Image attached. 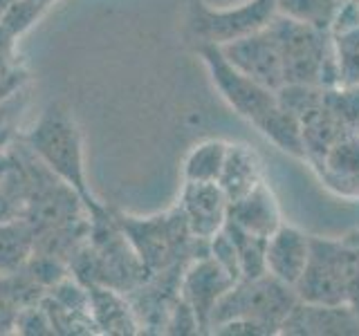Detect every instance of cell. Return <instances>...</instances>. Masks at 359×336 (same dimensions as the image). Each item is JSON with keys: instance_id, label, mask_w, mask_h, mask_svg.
I'll list each match as a JSON object with an SVG mask.
<instances>
[{"instance_id": "cell-17", "label": "cell", "mask_w": 359, "mask_h": 336, "mask_svg": "<svg viewBox=\"0 0 359 336\" xmlns=\"http://www.w3.org/2000/svg\"><path fill=\"white\" fill-rule=\"evenodd\" d=\"M321 164L328 175L339 182L359 177V132H348L341 139H337L330 150L323 155Z\"/></svg>"}, {"instance_id": "cell-14", "label": "cell", "mask_w": 359, "mask_h": 336, "mask_svg": "<svg viewBox=\"0 0 359 336\" xmlns=\"http://www.w3.org/2000/svg\"><path fill=\"white\" fill-rule=\"evenodd\" d=\"M227 146L229 144L222 139H207L198 144L196 148H191L182 166L184 182H198V184L216 182L218 184L224 155H227Z\"/></svg>"}, {"instance_id": "cell-19", "label": "cell", "mask_w": 359, "mask_h": 336, "mask_svg": "<svg viewBox=\"0 0 359 336\" xmlns=\"http://www.w3.org/2000/svg\"><path fill=\"white\" fill-rule=\"evenodd\" d=\"M339 85H359V27L332 34Z\"/></svg>"}, {"instance_id": "cell-4", "label": "cell", "mask_w": 359, "mask_h": 336, "mask_svg": "<svg viewBox=\"0 0 359 336\" xmlns=\"http://www.w3.org/2000/svg\"><path fill=\"white\" fill-rule=\"evenodd\" d=\"M29 144L56 175L65 179L70 186H74L79 195L88 200V204H93V197L88 195L83 177L81 141H79V132L74 128L70 112L59 104H52L41 115L36 126L32 128Z\"/></svg>"}, {"instance_id": "cell-18", "label": "cell", "mask_w": 359, "mask_h": 336, "mask_svg": "<svg viewBox=\"0 0 359 336\" xmlns=\"http://www.w3.org/2000/svg\"><path fill=\"white\" fill-rule=\"evenodd\" d=\"M32 235L25 224H0V272H14L29 258Z\"/></svg>"}, {"instance_id": "cell-16", "label": "cell", "mask_w": 359, "mask_h": 336, "mask_svg": "<svg viewBox=\"0 0 359 336\" xmlns=\"http://www.w3.org/2000/svg\"><path fill=\"white\" fill-rule=\"evenodd\" d=\"M224 231L229 233V238L236 244V253H238V267H241V278H261L267 274V260H265V246L267 238H258L236 227L233 222H224Z\"/></svg>"}, {"instance_id": "cell-9", "label": "cell", "mask_w": 359, "mask_h": 336, "mask_svg": "<svg viewBox=\"0 0 359 336\" xmlns=\"http://www.w3.org/2000/svg\"><path fill=\"white\" fill-rule=\"evenodd\" d=\"M180 211L189 224V231L196 240L209 242L216 235L229 216V197L216 184L187 182L182 190V204Z\"/></svg>"}, {"instance_id": "cell-13", "label": "cell", "mask_w": 359, "mask_h": 336, "mask_svg": "<svg viewBox=\"0 0 359 336\" xmlns=\"http://www.w3.org/2000/svg\"><path fill=\"white\" fill-rule=\"evenodd\" d=\"M265 182L263 160L247 144H229L224 155L222 173L218 177V186L224 190L229 202L241 200L258 184Z\"/></svg>"}, {"instance_id": "cell-7", "label": "cell", "mask_w": 359, "mask_h": 336, "mask_svg": "<svg viewBox=\"0 0 359 336\" xmlns=\"http://www.w3.org/2000/svg\"><path fill=\"white\" fill-rule=\"evenodd\" d=\"M218 48L224 54V59L245 76L272 90L283 85V65H280L278 43L269 25L247 34V36L218 45Z\"/></svg>"}, {"instance_id": "cell-22", "label": "cell", "mask_w": 359, "mask_h": 336, "mask_svg": "<svg viewBox=\"0 0 359 336\" xmlns=\"http://www.w3.org/2000/svg\"><path fill=\"white\" fill-rule=\"evenodd\" d=\"M14 3H16V0H0V18L7 14V9L14 5Z\"/></svg>"}, {"instance_id": "cell-10", "label": "cell", "mask_w": 359, "mask_h": 336, "mask_svg": "<svg viewBox=\"0 0 359 336\" xmlns=\"http://www.w3.org/2000/svg\"><path fill=\"white\" fill-rule=\"evenodd\" d=\"M233 283H238V280H233L227 269L220 267L209 253L189 267L182 280V298L194 307L202 330L209 328L213 307L233 287Z\"/></svg>"}, {"instance_id": "cell-3", "label": "cell", "mask_w": 359, "mask_h": 336, "mask_svg": "<svg viewBox=\"0 0 359 336\" xmlns=\"http://www.w3.org/2000/svg\"><path fill=\"white\" fill-rule=\"evenodd\" d=\"M297 300L299 296L294 287L280 283L269 274L252 280L241 278L213 307L209 328L213 330L231 318H252L263 323L272 330V334H280V325L297 305Z\"/></svg>"}, {"instance_id": "cell-2", "label": "cell", "mask_w": 359, "mask_h": 336, "mask_svg": "<svg viewBox=\"0 0 359 336\" xmlns=\"http://www.w3.org/2000/svg\"><path fill=\"white\" fill-rule=\"evenodd\" d=\"M269 27L278 43L283 83H308L321 85L323 90L339 88V70L330 31L301 25L278 14Z\"/></svg>"}, {"instance_id": "cell-12", "label": "cell", "mask_w": 359, "mask_h": 336, "mask_svg": "<svg viewBox=\"0 0 359 336\" xmlns=\"http://www.w3.org/2000/svg\"><path fill=\"white\" fill-rule=\"evenodd\" d=\"M227 220L233 222L236 227H241L243 231L258 235V238H269L283 224L280 206L267 182L258 184L241 200L229 202Z\"/></svg>"}, {"instance_id": "cell-5", "label": "cell", "mask_w": 359, "mask_h": 336, "mask_svg": "<svg viewBox=\"0 0 359 336\" xmlns=\"http://www.w3.org/2000/svg\"><path fill=\"white\" fill-rule=\"evenodd\" d=\"M355 262V251L344 240L314 238L306 272L294 291L299 300L321 302V305H344L348 302V278Z\"/></svg>"}, {"instance_id": "cell-21", "label": "cell", "mask_w": 359, "mask_h": 336, "mask_svg": "<svg viewBox=\"0 0 359 336\" xmlns=\"http://www.w3.org/2000/svg\"><path fill=\"white\" fill-rule=\"evenodd\" d=\"M355 27H359V0H341L330 34H341Z\"/></svg>"}, {"instance_id": "cell-6", "label": "cell", "mask_w": 359, "mask_h": 336, "mask_svg": "<svg viewBox=\"0 0 359 336\" xmlns=\"http://www.w3.org/2000/svg\"><path fill=\"white\" fill-rule=\"evenodd\" d=\"M276 16V0H252L236 9H211L194 3L189 16L191 34L202 43L224 45L267 27Z\"/></svg>"}, {"instance_id": "cell-8", "label": "cell", "mask_w": 359, "mask_h": 336, "mask_svg": "<svg viewBox=\"0 0 359 336\" xmlns=\"http://www.w3.org/2000/svg\"><path fill=\"white\" fill-rule=\"evenodd\" d=\"M280 334L306 336H355L359 334V314L344 305H321V302L297 300V305L280 325Z\"/></svg>"}, {"instance_id": "cell-11", "label": "cell", "mask_w": 359, "mask_h": 336, "mask_svg": "<svg viewBox=\"0 0 359 336\" xmlns=\"http://www.w3.org/2000/svg\"><path fill=\"white\" fill-rule=\"evenodd\" d=\"M310 251H312V235L283 222L267 238V246H265L267 274L290 287H297V283L308 267Z\"/></svg>"}, {"instance_id": "cell-20", "label": "cell", "mask_w": 359, "mask_h": 336, "mask_svg": "<svg viewBox=\"0 0 359 336\" xmlns=\"http://www.w3.org/2000/svg\"><path fill=\"white\" fill-rule=\"evenodd\" d=\"M36 16H39L36 0H16V3L7 9V14L0 18V25L14 36V34H20L22 29H27Z\"/></svg>"}, {"instance_id": "cell-15", "label": "cell", "mask_w": 359, "mask_h": 336, "mask_svg": "<svg viewBox=\"0 0 359 336\" xmlns=\"http://www.w3.org/2000/svg\"><path fill=\"white\" fill-rule=\"evenodd\" d=\"M341 0H276V14L321 31L332 29Z\"/></svg>"}, {"instance_id": "cell-1", "label": "cell", "mask_w": 359, "mask_h": 336, "mask_svg": "<svg viewBox=\"0 0 359 336\" xmlns=\"http://www.w3.org/2000/svg\"><path fill=\"white\" fill-rule=\"evenodd\" d=\"M198 52L205 61L213 85L218 88L222 99L256 126V130L272 141L276 148L287 155L306 157V146H303V123L299 117L280 106L276 90L267 88L254 78L245 76L224 59L218 45L202 43Z\"/></svg>"}]
</instances>
